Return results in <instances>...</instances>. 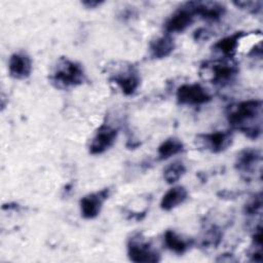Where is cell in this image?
Instances as JSON below:
<instances>
[{"mask_svg": "<svg viewBox=\"0 0 263 263\" xmlns=\"http://www.w3.org/2000/svg\"><path fill=\"white\" fill-rule=\"evenodd\" d=\"M262 101L245 100L227 108L226 117L230 126L250 139H257L262 132Z\"/></svg>", "mask_w": 263, "mask_h": 263, "instance_id": "6da1fadb", "label": "cell"}, {"mask_svg": "<svg viewBox=\"0 0 263 263\" xmlns=\"http://www.w3.org/2000/svg\"><path fill=\"white\" fill-rule=\"evenodd\" d=\"M48 79L53 87L69 90L83 84L86 80V74L80 63L62 57L52 66Z\"/></svg>", "mask_w": 263, "mask_h": 263, "instance_id": "7a4b0ae2", "label": "cell"}, {"mask_svg": "<svg viewBox=\"0 0 263 263\" xmlns=\"http://www.w3.org/2000/svg\"><path fill=\"white\" fill-rule=\"evenodd\" d=\"M201 76L210 80L215 85L225 86L229 84L237 75V64L232 59L221 58L205 62L200 67Z\"/></svg>", "mask_w": 263, "mask_h": 263, "instance_id": "3957f363", "label": "cell"}, {"mask_svg": "<svg viewBox=\"0 0 263 263\" xmlns=\"http://www.w3.org/2000/svg\"><path fill=\"white\" fill-rule=\"evenodd\" d=\"M128 259L137 263H155L160 261L159 253L141 234L135 233L127 240Z\"/></svg>", "mask_w": 263, "mask_h": 263, "instance_id": "277c9868", "label": "cell"}, {"mask_svg": "<svg viewBox=\"0 0 263 263\" xmlns=\"http://www.w3.org/2000/svg\"><path fill=\"white\" fill-rule=\"evenodd\" d=\"M109 79L115 83L125 96L134 95L141 83L138 70L130 64L116 68L115 71H112Z\"/></svg>", "mask_w": 263, "mask_h": 263, "instance_id": "5b68a950", "label": "cell"}, {"mask_svg": "<svg viewBox=\"0 0 263 263\" xmlns=\"http://www.w3.org/2000/svg\"><path fill=\"white\" fill-rule=\"evenodd\" d=\"M233 141L229 130H218L210 134H200L195 138V144L199 148L211 153H221L231 146Z\"/></svg>", "mask_w": 263, "mask_h": 263, "instance_id": "8992f818", "label": "cell"}, {"mask_svg": "<svg viewBox=\"0 0 263 263\" xmlns=\"http://www.w3.org/2000/svg\"><path fill=\"white\" fill-rule=\"evenodd\" d=\"M176 99L180 105L200 106L209 103L212 97L202 85L198 83H185L178 87Z\"/></svg>", "mask_w": 263, "mask_h": 263, "instance_id": "52a82bcc", "label": "cell"}, {"mask_svg": "<svg viewBox=\"0 0 263 263\" xmlns=\"http://www.w3.org/2000/svg\"><path fill=\"white\" fill-rule=\"evenodd\" d=\"M194 13L189 2L178 8L164 23L163 29L166 34H175L184 32L194 21Z\"/></svg>", "mask_w": 263, "mask_h": 263, "instance_id": "ba28073f", "label": "cell"}, {"mask_svg": "<svg viewBox=\"0 0 263 263\" xmlns=\"http://www.w3.org/2000/svg\"><path fill=\"white\" fill-rule=\"evenodd\" d=\"M109 195L110 189L105 188L83 196L79 201L81 216L86 220H91L98 217L103 208V203Z\"/></svg>", "mask_w": 263, "mask_h": 263, "instance_id": "9c48e42d", "label": "cell"}, {"mask_svg": "<svg viewBox=\"0 0 263 263\" xmlns=\"http://www.w3.org/2000/svg\"><path fill=\"white\" fill-rule=\"evenodd\" d=\"M118 130L108 124H102L90 141L88 152L91 155H99L110 149L116 141Z\"/></svg>", "mask_w": 263, "mask_h": 263, "instance_id": "30bf717a", "label": "cell"}, {"mask_svg": "<svg viewBox=\"0 0 263 263\" xmlns=\"http://www.w3.org/2000/svg\"><path fill=\"white\" fill-rule=\"evenodd\" d=\"M261 162L262 154L260 150L246 148L237 154L234 167L242 176H246L248 178L256 173L258 168H260Z\"/></svg>", "mask_w": 263, "mask_h": 263, "instance_id": "8fae6325", "label": "cell"}, {"mask_svg": "<svg viewBox=\"0 0 263 263\" xmlns=\"http://www.w3.org/2000/svg\"><path fill=\"white\" fill-rule=\"evenodd\" d=\"M189 4L194 15L211 22L219 21L226 12L225 5L216 1H191Z\"/></svg>", "mask_w": 263, "mask_h": 263, "instance_id": "7c38bea8", "label": "cell"}, {"mask_svg": "<svg viewBox=\"0 0 263 263\" xmlns=\"http://www.w3.org/2000/svg\"><path fill=\"white\" fill-rule=\"evenodd\" d=\"M8 71L10 77H12L13 79H27L32 72L31 58L27 53L22 51L12 53L8 62Z\"/></svg>", "mask_w": 263, "mask_h": 263, "instance_id": "4fadbf2b", "label": "cell"}, {"mask_svg": "<svg viewBox=\"0 0 263 263\" xmlns=\"http://www.w3.org/2000/svg\"><path fill=\"white\" fill-rule=\"evenodd\" d=\"M247 34L248 33H245L241 31L235 32L230 36L220 39L218 42L215 43L213 48L216 52L220 53L223 58L232 59L238 49L239 42L242 40L243 37L247 36Z\"/></svg>", "mask_w": 263, "mask_h": 263, "instance_id": "5bb4252c", "label": "cell"}, {"mask_svg": "<svg viewBox=\"0 0 263 263\" xmlns=\"http://www.w3.org/2000/svg\"><path fill=\"white\" fill-rule=\"evenodd\" d=\"M175 49V41L172 35L164 34L152 40L149 45L150 55L153 59H164L168 57Z\"/></svg>", "mask_w": 263, "mask_h": 263, "instance_id": "9a60e30c", "label": "cell"}, {"mask_svg": "<svg viewBox=\"0 0 263 263\" xmlns=\"http://www.w3.org/2000/svg\"><path fill=\"white\" fill-rule=\"evenodd\" d=\"M188 197L187 189L183 186H174L168 189L160 200V209L168 212L181 205Z\"/></svg>", "mask_w": 263, "mask_h": 263, "instance_id": "2e32d148", "label": "cell"}, {"mask_svg": "<svg viewBox=\"0 0 263 263\" xmlns=\"http://www.w3.org/2000/svg\"><path fill=\"white\" fill-rule=\"evenodd\" d=\"M163 241L165 247L173 253L182 255L186 253L192 246V241L180 236L174 230H166L163 234Z\"/></svg>", "mask_w": 263, "mask_h": 263, "instance_id": "e0dca14e", "label": "cell"}, {"mask_svg": "<svg viewBox=\"0 0 263 263\" xmlns=\"http://www.w3.org/2000/svg\"><path fill=\"white\" fill-rule=\"evenodd\" d=\"M183 150H184V145L181 140L177 138H168L158 146L157 154L160 160H164L174 155L181 153Z\"/></svg>", "mask_w": 263, "mask_h": 263, "instance_id": "ac0fdd59", "label": "cell"}, {"mask_svg": "<svg viewBox=\"0 0 263 263\" xmlns=\"http://www.w3.org/2000/svg\"><path fill=\"white\" fill-rule=\"evenodd\" d=\"M186 173V166L181 161H175L168 164L163 171V179L167 184H175Z\"/></svg>", "mask_w": 263, "mask_h": 263, "instance_id": "d6986e66", "label": "cell"}, {"mask_svg": "<svg viewBox=\"0 0 263 263\" xmlns=\"http://www.w3.org/2000/svg\"><path fill=\"white\" fill-rule=\"evenodd\" d=\"M262 208V194L261 192L258 194H255L253 197H251L247 203L245 204V213L246 215L253 216L258 214L261 211Z\"/></svg>", "mask_w": 263, "mask_h": 263, "instance_id": "ffe728a7", "label": "cell"}, {"mask_svg": "<svg viewBox=\"0 0 263 263\" xmlns=\"http://www.w3.org/2000/svg\"><path fill=\"white\" fill-rule=\"evenodd\" d=\"M232 3L239 9H242L252 14L260 13L262 10V5H263V2L260 0H258V1H233Z\"/></svg>", "mask_w": 263, "mask_h": 263, "instance_id": "44dd1931", "label": "cell"}, {"mask_svg": "<svg viewBox=\"0 0 263 263\" xmlns=\"http://www.w3.org/2000/svg\"><path fill=\"white\" fill-rule=\"evenodd\" d=\"M81 4L83 6H85L86 8H96L98 6H100L101 4H103V1H98V0H85L82 1Z\"/></svg>", "mask_w": 263, "mask_h": 263, "instance_id": "7402d4cb", "label": "cell"}]
</instances>
